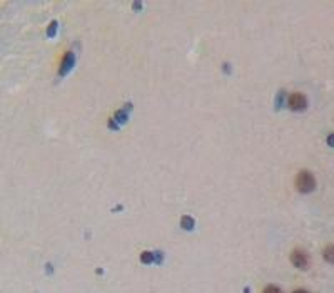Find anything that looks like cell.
I'll return each instance as SVG.
<instances>
[{"label": "cell", "mask_w": 334, "mask_h": 293, "mask_svg": "<svg viewBox=\"0 0 334 293\" xmlns=\"http://www.w3.org/2000/svg\"><path fill=\"white\" fill-rule=\"evenodd\" d=\"M296 188L299 193L302 194H307V193H313V191L316 189V178L311 171H306V169H302L297 173V176H296Z\"/></svg>", "instance_id": "obj_1"}, {"label": "cell", "mask_w": 334, "mask_h": 293, "mask_svg": "<svg viewBox=\"0 0 334 293\" xmlns=\"http://www.w3.org/2000/svg\"><path fill=\"white\" fill-rule=\"evenodd\" d=\"M293 293H309L307 290H302V288H297V290H294Z\"/></svg>", "instance_id": "obj_6"}, {"label": "cell", "mask_w": 334, "mask_h": 293, "mask_svg": "<svg viewBox=\"0 0 334 293\" xmlns=\"http://www.w3.org/2000/svg\"><path fill=\"white\" fill-rule=\"evenodd\" d=\"M263 293H282V290L277 288L276 285H269V286H266V288L263 290Z\"/></svg>", "instance_id": "obj_5"}, {"label": "cell", "mask_w": 334, "mask_h": 293, "mask_svg": "<svg viewBox=\"0 0 334 293\" xmlns=\"http://www.w3.org/2000/svg\"><path fill=\"white\" fill-rule=\"evenodd\" d=\"M289 260L296 268H299V270H307L309 265H311V258H309V255L301 248H296V250L291 251Z\"/></svg>", "instance_id": "obj_2"}, {"label": "cell", "mask_w": 334, "mask_h": 293, "mask_svg": "<svg viewBox=\"0 0 334 293\" xmlns=\"http://www.w3.org/2000/svg\"><path fill=\"white\" fill-rule=\"evenodd\" d=\"M288 106L291 111H304L307 107V99L302 92H293L288 97Z\"/></svg>", "instance_id": "obj_3"}, {"label": "cell", "mask_w": 334, "mask_h": 293, "mask_svg": "<svg viewBox=\"0 0 334 293\" xmlns=\"http://www.w3.org/2000/svg\"><path fill=\"white\" fill-rule=\"evenodd\" d=\"M327 141H329V144H334V134H331L329 139H327Z\"/></svg>", "instance_id": "obj_7"}, {"label": "cell", "mask_w": 334, "mask_h": 293, "mask_svg": "<svg viewBox=\"0 0 334 293\" xmlns=\"http://www.w3.org/2000/svg\"><path fill=\"white\" fill-rule=\"evenodd\" d=\"M323 256H324V260L327 263L334 265V245H327V247L324 248V251H323Z\"/></svg>", "instance_id": "obj_4"}]
</instances>
